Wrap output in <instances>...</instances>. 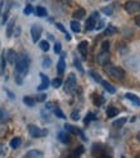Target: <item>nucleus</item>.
Listing matches in <instances>:
<instances>
[{
	"mask_svg": "<svg viewBox=\"0 0 140 158\" xmlns=\"http://www.w3.org/2000/svg\"><path fill=\"white\" fill-rule=\"evenodd\" d=\"M14 66H15L14 73L25 77L28 73V68H30V58H28V55L26 53L17 54V59H15Z\"/></svg>",
	"mask_w": 140,
	"mask_h": 158,
	"instance_id": "1",
	"label": "nucleus"
},
{
	"mask_svg": "<svg viewBox=\"0 0 140 158\" xmlns=\"http://www.w3.org/2000/svg\"><path fill=\"white\" fill-rule=\"evenodd\" d=\"M103 67H104V72L108 76H111L112 78H114V80L122 81L123 78H125V71H123L121 67H116V66L111 64L109 62H108L107 64H104Z\"/></svg>",
	"mask_w": 140,
	"mask_h": 158,
	"instance_id": "2",
	"label": "nucleus"
},
{
	"mask_svg": "<svg viewBox=\"0 0 140 158\" xmlns=\"http://www.w3.org/2000/svg\"><path fill=\"white\" fill-rule=\"evenodd\" d=\"M93 154L94 156H99V157H111V153H109V148L100 144V143H97L93 145Z\"/></svg>",
	"mask_w": 140,
	"mask_h": 158,
	"instance_id": "3",
	"label": "nucleus"
},
{
	"mask_svg": "<svg viewBox=\"0 0 140 158\" xmlns=\"http://www.w3.org/2000/svg\"><path fill=\"white\" fill-rule=\"evenodd\" d=\"M28 134L32 138H44L48 135V130L46 129H40L36 125H28Z\"/></svg>",
	"mask_w": 140,
	"mask_h": 158,
	"instance_id": "4",
	"label": "nucleus"
},
{
	"mask_svg": "<svg viewBox=\"0 0 140 158\" xmlns=\"http://www.w3.org/2000/svg\"><path fill=\"white\" fill-rule=\"evenodd\" d=\"M76 76H75V73H69L68 75V77H67V80H66V82H64V91L67 93V94H71V93H73L75 91V89H76Z\"/></svg>",
	"mask_w": 140,
	"mask_h": 158,
	"instance_id": "5",
	"label": "nucleus"
},
{
	"mask_svg": "<svg viewBox=\"0 0 140 158\" xmlns=\"http://www.w3.org/2000/svg\"><path fill=\"white\" fill-rule=\"evenodd\" d=\"M125 10L130 14H134L140 10V0H129L125 3Z\"/></svg>",
	"mask_w": 140,
	"mask_h": 158,
	"instance_id": "6",
	"label": "nucleus"
},
{
	"mask_svg": "<svg viewBox=\"0 0 140 158\" xmlns=\"http://www.w3.org/2000/svg\"><path fill=\"white\" fill-rule=\"evenodd\" d=\"M98 19H99V12H93L91 15L86 19V23H85V28H86V31L94 30Z\"/></svg>",
	"mask_w": 140,
	"mask_h": 158,
	"instance_id": "7",
	"label": "nucleus"
},
{
	"mask_svg": "<svg viewBox=\"0 0 140 158\" xmlns=\"http://www.w3.org/2000/svg\"><path fill=\"white\" fill-rule=\"evenodd\" d=\"M41 32H43V28L39 26V25H32L31 27V37H32V41L37 43L41 37Z\"/></svg>",
	"mask_w": 140,
	"mask_h": 158,
	"instance_id": "8",
	"label": "nucleus"
},
{
	"mask_svg": "<svg viewBox=\"0 0 140 158\" xmlns=\"http://www.w3.org/2000/svg\"><path fill=\"white\" fill-rule=\"evenodd\" d=\"M64 129L67 130V132H71V134H75V135H79V136H81V139H82L84 141H86V138H85L84 132H82L79 127H76V126H72V125H69V123H64Z\"/></svg>",
	"mask_w": 140,
	"mask_h": 158,
	"instance_id": "9",
	"label": "nucleus"
},
{
	"mask_svg": "<svg viewBox=\"0 0 140 158\" xmlns=\"http://www.w3.org/2000/svg\"><path fill=\"white\" fill-rule=\"evenodd\" d=\"M97 60L100 66H104L109 62V52H100L97 57Z\"/></svg>",
	"mask_w": 140,
	"mask_h": 158,
	"instance_id": "10",
	"label": "nucleus"
},
{
	"mask_svg": "<svg viewBox=\"0 0 140 158\" xmlns=\"http://www.w3.org/2000/svg\"><path fill=\"white\" fill-rule=\"evenodd\" d=\"M40 77H41V84L37 86V90H39V91H43V90H45V89H48V86L50 85V82H49V77L46 76V75L40 73Z\"/></svg>",
	"mask_w": 140,
	"mask_h": 158,
	"instance_id": "11",
	"label": "nucleus"
},
{
	"mask_svg": "<svg viewBox=\"0 0 140 158\" xmlns=\"http://www.w3.org/2000/svg\"><path fill=\"white\" fill-rule=\"evenodd\" d=\"M88 46H89L88 41H81L79 45H77V49H79V52L82 55L84 59H86V57H88Z\"/></svg>",
	"mask_w": 140,
	"mask_h": 158,
	"instance_id": "12",
	"label": "nucleus"
},
{
	"mask_svg": "<svg viewBox=\"0 0 140 158\" xmlns=\"http://www.w3.org/2000/svg\"><path fill=\"white\" fill-rule=\"evenodd\" d=\"M58 140L60 141V143H63V144H69L71 143V135H69L68 132H66V131H60L58 134Z\"/></svg>",
	"mask_w": 140,
	"mask_h": 158,
	"instance_id": "13",
	"label": "nucleus"
},
{
	"mask_svg": "<svg viewBox=\"0 0 140 158\" xmlns=\"http://www.w3.org/2000/svg\"><path fill=\"white\" fill-rule=\"evenodd\" d=\"M5 59H6V62L9 63V64H14L15 59H17V53H15L14 50H12V49H9L5 53Z\"/></svg>",
	"mask_w": 140,
	"mask_h": 158,
	"instance_id": "14",
	"label": "nucleus"
},
{
	"mask_svg": "<svg viewBox=\"0 0 140 158\" xmlns=\"http://www.w3.org/2000/svg\"><path fill=\"white\" fill-rule=\"evenodd\" d=\"M25 157L26 158H41L44 157V153L41 151H37V149H32V151H28Z\"/></svg>",
	"mask_w": 140,
	"mask_h": 158,
	"instance_id": "15",
	"label": "nucleus"
},
{
	"mask_svg": "<svg viewBox=\"0 0 140 158\" xmlns=\"http://www.w3.org/2000/svg\"><path fill=\"white\" fill-rule=\"evenodd\" d=\"M100 85H102L103 86V88L108 91V93H109V94H114L116 93V89H114V86L112 85V84H109V82H108V81H105V80H102V81H100L99 82Z\"/></svg>",
	"mask_w": 140,
	"mask_h": 158,
	"instance_id": "16",
	"label": "nucleus"
},
{
	"mask_svg": "<svg viewBox=\"0 0 140 158\" xmlns=\"http://www.w3.org/2000/svg\"><path fill=\"white\" fill-rule=\"evenodd\" d=\"M64 69H66V62H64V58L62 57V58H59L58 64H57V72H58V75H59V76L63 75Z\"/></svg>",
	"mask_w": 140,
	"mask_h": 158,
	"instance_id": "17",
	"label": "nucleus"
},
{
	"mask_svg": "<svg viewBox=\"0 0 140 158\" xmlns=\"http://www.w3.org/2000/svg\"><path fill=\"white\" fill-rule=\"evenodd\" d=\"M91 98H93V103H94V106H97V107H100L104 103V98L102 95H99V94H93Z\"/></svg>",
	"mask_w": 140,
	"mask_h": 158,
	"instance_id": "18",
	"label": "nucleus"
},
{
	"mask_svg": "<svg viewBox=\"0 0 140 158\" xmlns=\"http://www.w3.org/2000/svg\"><path fill=\"white\" fill-rule=\"evenodd\" d=\"M118 112H120L118 108H116L113 106H109V107L107 108V117L108 118H113V117H116V116L118 114Z\"/></svg>",
	"mask_w": 140,
	"mask_h": 158,
	"instance_id": "19",
	"label": "nucleus"
},
{
	"mask_svg": "<svg viewBox=\"0 0 140 158\" xmlns=\"http://www.w3.org/2000/svg\"><path fill=\"white\" fill-rule=\"evenodd\" d=\"M85 15H86V12H85V9H82V8H79V9L77 10H75L73 12V14H72V17L75 18V19H82Z\"/></svg>",
	"mask_w": 140,
	"mask_h": 158,
	"instance_id": "20",
	"label": "nucleus"
},
{
	"mask_svg": "<svg viewBox=\"0 0 140 158\" xmlns=\"http://www.w3.org/2000/svg\"><path fill=\"white\" fill-rule=\"evenodd\" d=\"M14 25H15V18H12L9 22H8V26H6V37H10L13 34V30H14Z\"/></svg>",
	"mask_w": 140,
	"mask_h": 158,
	"instance_id": "21",
	"label": "nucleus"
},
{
	"mask_svg": "<svg viewBox=\"0 0 140 158\" xmlns=\"http://www.w3.org/2000/svg\"><path fill=\"white\" fill-rule=\"evenodd\" d=\"M69 26H71V30L73 31V32H76V34H79L80 31H81L80 22L77 21V19H73V21H71V23H69Z\"/></svg>",
	"mask_w": 140,
	"mask_h": 158,
	"instance_id": "22",
	"label": "nucleus"
},
{
	"mask_svg": "<svg viewBox=\"0 0 140 158\" xmlns=\"http://www.w3.org/2000/svg\"><path fill=\"white\" fill-rule=\"evenodd\" d=\"M130 102H133V103L135 106H140V99L135 95V94H131V93H126V95H125Z\"/></svg>",
	"mask_w": 140,
	"mask_h": 158,
	"instance_id": "23",
	"label": "nucleus"
},
{
	"mask_svg": "<svg viewBox=\"0 0 140 158\" xmlns=\"http://www.w3.org/2000/svg\"><path fill=\"white\" fill-rule=\"evenodd\" d=\"M116 32H117V27H114L113 25H109V26L105 28L104 35H105V36H112V35H114Z\"/></svg>",
	"mask_w": 140,
	"mask_h": 158,
	"instance_id": "24",
	"label": "nucleus"
},
{
	"mask_svg": "<svg viewBox=\"0 0 140 158\" xmlns=\"http://www.w3.org/2000/svg\"><path fill=\"white\" fill-rule=\"evenodd\" d=\"M21 138L19 136H15V138H13L12 140H10V148H13V149H17L18 147H19V144H21Z\"/></svg>",
	"mask_w": 140,
	"mask_h": 158,
	"instance_id": "25",
	"label": "nucleus"
},
{
	"mask_svg": "<svg viewBox=\"0 0 140 158\" xmlns=\"http://www.w3.org/2000/svg\"><path fill=\"white\" fill-rule=\"evenodd\" d=\"M126 121H127V118H125V117H122V118H118V120H116L114 122H113V127H122L123 125L126 123Z\"/></svg>",
	"mask_w": 140,
	"mask_h": 158,
	"instance_id": "26",
	"label": "nucleus"
},
{
	"mask_svg": "<svg viewBox=\"0 0 140 158\" xmlns=\"http://www.w3.org/2000/svg\"><path fill=\"white\" fill-rule=\"evenodd\" d=\"M5 63H6V59H5V52L2 54V58H0V75L4 73L5 71Z\"/></svg>",
	"mask_w": 140,
	"mask_h": 158,
	"instance_id": "27",
	"label": "nucleus"
},
{
	"mask_svg": "<svg viewBox=\"0 0 140 158\" xmlns=\"http://www.w3.org/2000/svg\"><path fill=\"white\" fill-rule=\"evenodd\" d=\"M36 14H37V17H46V15H48V12H46V9L44 6H37Z\"/></svg>",
	"mask_w": 140,
	"mask_h": 158,
	"instance_id": "28",
	"label": "nucleus"
},
{
	"mask_svg": "<svg viewBox=\"0 0 140 158\" xmlns=\"http://www.w3.org/2000/svg\"><path fill=\"white\" fill-rule=\"evenodd\" d=\"M94 120H97V116L94 114V113H88L86 114V117H85V120H84V123L85 125H88V123H90L91 121H94Z\"/></svg>",
	"mask_w": 140,
	"mask_h": 158,
	"instance_id": "29",
	"label": "nucleus"
},
{
	"mask_svg": "<svg viewBox=\"0 0 140 158\" xmlns=\"http://www.w3.org/2000/svg\"><path fill=\"white\" fill-rule=\"evenodd\" d=\"M23 103H25L26 106H28V107H34L36 102H35V99H32L31 97H25V98H23Z\"/></svg>",
	"mask_w": 140,
	"mask_h": 158,
	"instance_id": "30",
	"label": "nucleus"
},
{
	"mask_svg": "<svg viewBox=\"0 0 140 158\" xmlns=\"http://www.w3.org/2000/svg\"><path fill=\"white\" fill-rule=\"evenodd\" d=\"M39 46H40V49H41L43 52H48V50H49V48H50L49 43L46 41V40H43V41H40V44H39Z\"/></svg>",
	"mask_w": 140,
	"mask_h": 158,
	"instance_id": "31",
	"label": "nucleus"
},
{
	"mask_svg": "<svg viewBox=\"0 0 140 158\" xmlns=\"http://www.w3.org/2000/svg\"><path fill=\"white\" fill-rule=\"evenodd\" d=\"M84 152H85V148H84L82 145H80V147H77V148L75 149V152L72 153V156H73V157H79V156H81Z\"/></svg>",
	"mask_w": 140,
	"mask_h": 158,
	"instance_id": "32",
	"label": "nucleus"
},
{
	"mask_svg": "<svg viewBox=\"0 0 140 158\" xmlns=\"http://www.w3.org/2000/svg\"><path fill=\"white\" fill-rule=\"evenodd\" d=\"M73 64H75V67H76L77 69H79V72H80V73H84V68H82V66H81V62L77 59V58L73 59Z\"/></svg>",
	"mask_w": 140,
	"mask_h": 158,
	"instance_id": "33",
	"label": "nucleus"
},
{
	"mask_svg": "<svg viewBox=\"0 0 140 158\" xmlns=\"http://www.w3.org/2000/svg\"><path fill=\"white\" fill-rule=\"evenodd\" d=\"M62 82H63V81H62V78L60 77H57V78H54V80L51 81V85H53V88H59V86L62 85Z\"/></svg>",
	"mask_w": 140,
	"mask_h": 158,
	"instance_id": "34",
	"label": "nucleus"
},
{
	"mask_svg": "<svg viewBox=\"0 0 140 158\" xmlns=\"http://www.w3.org/2000/svg\"><path fill=\"white\" fill-rule=\"evenodd\" d=\"M54 114H56L57 117H59V118H63V120H64V118H66L64 113H63V112H62V110H60L59 108H54Z\"/></svg>",
	"mask_w": 140,
	"mask_h": 158,
	"instance_id": "35",
	"label": "nucleus"
},
{
	"mask_svg": "<svg viewBox=\"0 0 140 158\" xmlns=\"http://www.w3.org/2000/svg\"><path fill=\"white\" fill-rule=\"evenodd\" d=\"M71 118H72L73 121H77V120H80V112H79V110H77V109H75L73 112L71 113Z\"/></svg>",
	"mask_w": 140,
	"mask_h": 158,
	"instance_id": "36",
	"label": "nucleus"
},
{
	"mask_svg": "<svg viewBox=\"0 0 140 158\" xmlns=\"http://www.w3.org/2000/svg\"><path fill=\"white\" fill-rule=\"evenodd\" d=\"M90 76H91V77H94V80H95L97 82H100V81H102V77H100L97 72H94V71H90Z\"/></svg>",
	"mask_w": 140,
	"mask_h": 158,
	"instance_id": "37",
	"label": "nucleus"
},
{
	"mask_svg": "<svg viewBox=\"0 0 140 158\" xmlns=\"http://www.w3.org/2000/svg\"><path fill=\"white\" fill-rule=\"evenodd\" d=\"M8 17H9V6H6V9L3 14V19H2V23H5L8 21Z\"/></svg>",
	"mask_w": 140,
	"mask_h": 158,
	"instance_id": "38",
	"label": "nucleus"
},
{
	"mask_svg": "<svg viewBox=\"0 0 140 158\" xmlns=\"http://www.w3.org/2000/svg\"><path fill=\"white\" fill-rule=\"evenodd\" d=\"M102 52H109V41L102 43Z\"/></svg>",
	"mask_w": 140,
	"mask_h": 158,
	"instance_id": "39",
	"label": "nucleus"
},
{
	"mask_svg": "<svg viewBox=\"0 0 140 158\" xmlns=\"http://www.w3.org/2000/svg\"><path fill=\"white\" fill-rule=\"evenodd\" d=\"M50 63H51V60H50V58H44V60H43V67L44 68H48L49 66H50Z\"/></svg>",
	"mask_w": 140,
	"mask_h": 158,
	"instance_id": "40",
	"label": "nucleus"
},
{
	"mask_svg": "<svg viewBox=\"0 0 140 158\" xmlns=\"http://www.w3.org/2000/svg\"><path fill=\"white\" fill-rule=\"evenodd\" d=\"M5 117H6V113H5V110L0 107V122H3L5 121Z\"/></svg>",
	"mask_w": 140,
	"mask_h": 158,
	"instance_id": "41",
	"label": "nucleus"
},
{
	"mask_svg": "<svg viewBox=\"0 0 140 158\" xmlns=\"http://www.w3.org/2000/svg\"><path fill=\"white\" fill-rule=\"evenodd\" d=\"M103 13L107 15H111L113 13V8L112 6H108V8H103Z\"/></svg>",
	"mask_w": 140,
	"mask_h": 158,
	"instance_id": "42",
	"label": "nucleus"
},
{
	"mask_svg": "<svg viewBox=\"0 0 140 158\" xmlns=\"http://www.w3.org/2000/svg\"><path fill=\"white\" fill-rule=\"evenodd\" d=\"M32 12H34V8H32V6H31V5H27V6L25 8V10H23V13H25L26 15L31 14V13H32Z\"/></svg>",
	"mask_w": 140,
	"mask_h": 158,
	"instance_id": "43",
	"label": "nucleus"
},
{
	"mask_svg": "<svg viewBox=\"0 0 140 158\" xmlns=\"http://www.w3.org/2000/svg\"><path fill=\"white\" fill-rule=\"evenodd\" d=\"M60 50H62V45H60V43H56V45H54V53L59 54Z\"/></svg>",
	"mask_w": 140,
	"mask_h": 158,
	"instance_id": "44",
	"label": "nucleus"
},
{
	"mask_svg": "<svg viewBox=\"0 0 140 158\" xmlns=\"http://www.w3.org/2000/svg\"><path fill=\"white\" fill-rule=\"evenodd\" d=\"M5 153H6V148H5V145H4V144H0V157H2V156H5Z\"/></svg>",
	"mask_w": 140,
	"mask_h": 158,
	"instance_id": "45",
	"label": "nucleus"
},
{
	"mask_svg": "<svg viewBox=\"0 0 140 158\" xmlns=\"http://www.w3.org/2000/svg\"><path fill=\"white\" fill-rule=\"evenodd\" d=\"M57 27H58V30L59 31H62V32H63V34H67V31H66V28H64V26L63 25H62V23H57Z\"/></svg>",
	"mask_w": 140,
	"mask_h": 158,
	"instance_id": "46",
	"label": "nucleus"
},
{
	"mask_svg": "<svg viewBox=\"0 0 140 158\" xmlns=\"http://www.w3.org/2000/svg\"><path fill=\"white\" fill-rule=\"evenodd\" d=\"M36 99H37L39 102H44V100L46 99V94H39V95L36 97Z\"/></svg>",
	"mask_w": 140,
	"mask_h": 158,
	"instance_id": "47",
	"label": "nucleus"
},
{
	"mask_svg": "<svg viewBox=\"0 0 140 158\" xmlns=\"http://www.w3.org/2000/svg\"><path fill=\"white\" fill-rule=\"evenodd\" d=\"M103 26H104V21H99L98 25H95V28H97V30H102Z\"/></svg>",
	"mask_w": 140,
	"mask_h": 158,
	"instance_id": "48",
	"label": "nucleus"
},
{
	"mask_svg": "<svg viewBox=\"0 0 140 158\" xmlns=\"http://www.w3.org/2000/svg\"><path fill=\"white\" fill-rule=\"evenodd\" d=\"M5 93L8 94V95H9V98H10L12 100H14V98H15V95H14V94H13V93H10V91H9V90H8V89H5Z\"/></svg>",
	"mask_w": 140,
	"mask_h": 158,
	"instance_id": "49",
	"label": "nucleus"
},
{
	"mask_svg": "<svg viewBox=\"0 0 140 158\" xmlns=\"http://www.w3.org/2000/svg\"><path fill=\"white\" fill-rule=\"evenodd\" d=\"M135 23H136V26L140 27V17H135Z\"/></svg>",
	"mask_w": 140,
	"mask_h": 158,
	"instance_id": "50",
	"label": "nucleus"
},
{
	"mask_svg": "<svg viewBox=\"0 0 140 158\" xmlns=\"http://www.w3.org/2000/svg\"><path fill=\"white\" fill-rule=\"evenodd\" d=\"M3 6H4V2L2 0V2H0V15H2V9H3Z\"/></svg>",
	"mask_w": 140,
	"mask_h": 158,
	"instance_id": "51",
	"label": "nucleus"
},
{
	"mask_svg": "<svg viewBox=\"0 0 140 158\" xmlns=\"http://www.w3.org/2000/svg\"><path fill=\"white\" fill-rule=\"evenodd\" d=\"M60 2H62V3H64V4H67V3L71 2V0H60Z\"/></svg>",
	"mask_w": 140,
	"mask_h": 158,
	"instance_id": "52",
	"label": "nucleus"
},
{
	"mask_svg": "<svg viewBox=\"0 0 140 158\" xmlns=\"http://www.w3.org/2000/svg\"><path fill=\"white\" fill-rule=\"evenodd\" d=\"M136 139H138V140H139V143H140V131H139V132H138V135H136Z\"/></svg>",
	"mask_w": 140,
	"mask_h": 158,
	"instance_id": "53",
	"label": "nucleus"
}]
</instances>
